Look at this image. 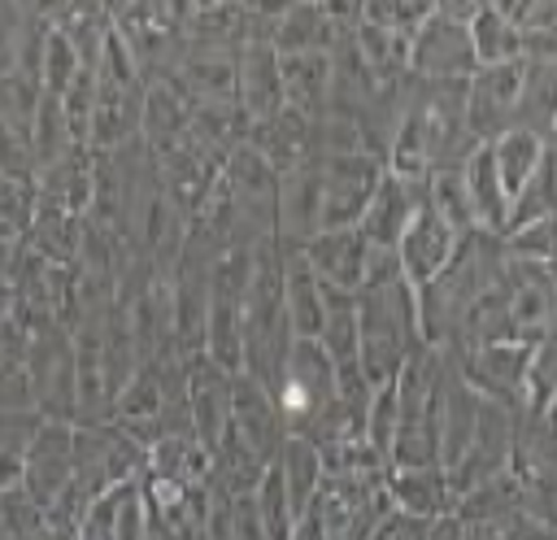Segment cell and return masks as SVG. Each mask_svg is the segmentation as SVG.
<instances>
[{
	"label": "cell",
	"mask_w": 557,
	"mask_h": 540,
	"mask_svg": "<svg viewBox=\"0 0 557 540\" xmlns=\"http://www.w3.org/2000/svg\"><path fill=\"white\" fill-rule=\"evenodd\" d=\"M287 540H326V527H322V518H318V510H313V505L296 518V527H292V536H287Z\"/></svg>",
	"instance_id": "49"
},
{
	"label": "cell",
	"mask_w": 557,
	"mask_h": 540,
	"mask_svg": "<svg viewBox=\"0 0 557 540\" xmlns=\"http://www.w3.org/2000/svg\"><path fill=\"white\" fill-rule=\"evenodd\" d=\"M548 213H557V152L553 148L540 157V165L531 170V179L513 192V200H509V226L505 231L527 226V222L548 218Z\"/></svg>",
	"instance_id": "38"
},
{
	"label": "cell",
	"mask_w": 557,
	"mask_h": 540,
	"mask_svg": "<svg viewBox=\"0 0 557 540\" xmlns=\"http://www.w3.org/2000/svg\"><path fill=\"white\" fill-rule=\"evenodd\" d=\"M278 470H283V483H287V496H292V510L296 518L309 510V501L318 496L326 470H322V453L305 440V435H287L283 440V453H278Z\"/></svg>",
	"instance_id": "33"
},
{
	"label": "cell",
	"mask_w": 557,
	"mask_h": 540,
	"mask_svg": "<svg viewBox=\"0 0 557 540\" xmlns=\"http://www.w3.org/2000/svg\"><path fill=\"white\" fill-rule=\"evenodd\" d=\"M487 148H492V161H496V170H500V183H505L509 200H513V192L531 179V170L540 165V157L548 152V144H544L540 135L522 131V126H509V131L496 135Z\"/></svg>",
	"instance_id": "37"
},
{
	"label": "cell",
	"mask_w": 557,
	"mask_h": 540,
	"mask_svg": "<svg viewBox=\"0 0 557 540\" xmlns=\"http://www.w3.org/2000/svg\"><path fill=\"white\" fill-rule=\"evenodd\" d=\"M231 405H235V375L218 366L209 353L187 357V414L196 440L213 453L231 431Z\"/></svg>",
	"instance_id": "13"
},
{
	"label": "cell",
	"mask_w": 557,
	"mask_h": 540,
	"mask_svg": "<svg viewBox=\"0 0 557 540\" xmlns=\"http://www.w3.org/2000/svg\"><path fill=\"white\" fill-rule=\"evenodd\" d=\"M235 100L252 122L283 109V78H278V52L270 39H248L235 61Z\"/></svg>",
	"instance_id": "23"
},
{
	"label": "cell",
	"mask_w": 557,
	"mask_h": 540,
	"mask_svg": "<svg viewBox=\"0 0 557 540\" xmlns=\"http://www.w3.org/2000/svg\"><path fill=\"white\" fill-rule=\"evenodd\" d=\"M557 396V318L553 327L527 348V375H522V414H548Z\"/></svg>",
	"instance_id": "35"
},
{
	"label": "cell",
	"mask_w": 557,
	"mask_h": 540,
	"mask_svg": "<svg viewBox=\"0 0 557 540\" xmlns=\"http://www.w3.org/2000/svg\"><path fill=\"white\" fill-rule=\"evenodd\" d=\"M505 248L522 261H540V266H553L557 261V213L548 218H535L527 226H513L505 231Z\"/></svg>",
	"instance_id": "43"
},
{
	"label": "cell",
	"mask_w": 557,
	"mask_h": 540,
	"mask_svg": "<svg viewBox=\"0 0 557 540\" xmlns=\"http://www.w3.org/2000/svg\"><path fill=\"white\" fill-rule=\"evenodd\" d=\"M466 235H457L426 200L418 205V213L409 218V226H405V235L396 240V257H400V274L413 283V287H422V283H431L448 261H453V253H457V244H461Z\"/></svg>",
	"instance_id": "18"
},
{
	"label": "cell",
	"mask_w": 557,
	"mask_h": 540,
	"mask_svg": "<svg viewBox=\"0 0 557 540\" xmlns=\"http://www.w3.org/2000/svg\"><path fill=\"white\" fill-rule=\"evenodd\" d=\"M466 122V78H409V100L387 148V170L426 179L431 170L461 165L474 152Z\"/></svg>",
	"instance_id": "1"
},
{
	"label": "cell",
	"mask_w": 557,
	"mask_h": 540,
	"mask_svg": "<svg viewBox=\"0 0 557 540\" xmlns=\"http://www.w3.org/2000/svg\"><path fill=\"white\" fill-rule=\"evenodd\" d=\"M479 70L474 39L466 22L453 17H422L409 30V74L413 78H470Z\"/></svg>",
	"instance_id": "12"
},
{
	"label": "cell",
	"mask_w": 557,
	"mask_h": 540,
	"mask_svg": "<svg viewBox=\"0 0 557 540\" xmlns=\"http://www.w3.org/2000/svg\"><path fill=\"white\" fill-rule=\"evenodd\" d=\"M278 78H283V105L318 118L331 100L335 57L331 52H278Z\"/></svg>",
	"instance_id": "27"
},
{
	"label": "cell",
	"mask_w": 557,
	"mask_h": 540,
	"mask_svg": "<svg viewBox=\"0 0 557 540\" xmlns=\"http://www.w3.org/2000/svg\"><path fill=\"white\" fill-rule=\"evenodd\" d=\"M218 4H235V0H196V9H218Z\"/></svg>",
	"instance_id": "52"
},
{
	"label": "cell",
	"mask_w": 557,
	"mask_h": 540,
	"mask_svg": "<svg viewBox=\"0 0 557 540\" xmlns=\"http://www.w3.org/2000/svg\"><path fill=\"white\" fill-rule=\"evenodd\" d=\"M74 131H70V118H65V100L52 96V91H39L35 100V118H30V152H35V170L65 157L74 148Z\"/></svg>",
	"instance_id": "36"
},
{
	"label": "cell",
	"mask_w": 557,
	"mask_h": 540,
	"mask_svg": "<svg viewBox=\"0 0 557 540\" xmlns=\"http://www.w3.org/2000/svg\"><path fill=\"white\" fill-rule=\"evenodd\" d=\"M483 4H487V0H435V13H440V17H453V22H466V26H470V22H474V13H479Z\"/></svg>",
	"instance_id": "48"
},
{
	"label": "cell",
	"mask_w": 557,
	"mask_h": 540,
	"mask_svg": "<svg viewBox=\"0 0 557 540\" xmlns=\"http://www.w3.org/2000/svg\"><path fill=\"white\" fill-rule=\"evenodd\" d=\"M74 479V422H57V418H44V427L35 431V444L26 453V466H22V492L35 501V505H52Z\"/></svg>",
	"instance_id": "14"
},
{
	"label": "cell",
	"mask_w": 557,
	"mask_h": 540,
	"mask_svg": "<svg viewBox=\"0 0 557 540\" xmlns=\"http://www.w3.org/2000/svg\"><path fill=\"white\" fill-rule=\"evenodd\" d=\"M553 409H557V396H553ZM553 409H548V414H553Z\"/></svg>",
	"instance_id": "55"
},
{
	"label": "cell",
	"mask_w": 557,
	"mask_h": 540,
	"mask_svg": "<svg viewBox=\"0 0 557 540\" xmlns=\"http://www.w3.org/2000/svg\"><path fill=\"white\" fill-rule=\"evenodd\" d=\"M344 35L348 30H339L318 0H296L274 22L270 44H274V52H331Z\"/></svg>",
	"instance_id": "30"
},
{
	"label": "cell",
	"mask_w": 557,
	"mask_h": 540,
	"mask_svg": "<svg viewBox=\"0 0 557 540\" xmlns=\"http://www.w3.org/2000/svg\"><path fill=\"white\" fill-rule=\"evenodd\" d=\"M231 435L239 444H248L265 466L278 462L283 440H287V422L278 414V401L265 383H257L252 375H235V405H231Z\"/></svg>",
	"instance_id": "16"
},
{
	"label": "cell",
	"mask_w": 557,
	"mask_h": 540,
	"mask_svg": "<svg viewBox=\"0 0 557 540\" xmlns=\"http://www.w3.org/2000/svg\"><path fill=\"white\" fill-rule=\"evenodd\" d=\"M487 4H492V9H500L518 30H527V26H531V22H535L553 0H487Z\"/></svg>",
	"instance_id": "46"
},
{
	"label": "cell",
	"mask_w": 557,
	"mask_h": 540,
	"mask_svg": "<svg viewBox=\"0 0 557 540\" xmlns=\"http://www.w3.org/2000/svg\"><path fill=\"white\" fill-rule=\"evenodd\" d=\"M513 435H518V409L505 405V401H487L479 405V418H474V435L461 453V462L448 470V483L453 492H470L479 483H487L492 475L509 470V457H513Z\"/></svg>",
	"instance_id": "9"
},
{
	"label": "cell",
	"mask_w": 557,
	"mask_h": 540,
	"mask_svg": "<svg viewBox=\"0 0 557 540\" xmlns=\"http://www.w3.org/2000/svg\"><path fill=\"white\" fill-rule=\"evenodd\" d=\"M83 231H87V213H74L70 205H57V200H39L35 196L26 244L39 257L61 261V266H74L78 261V248H83Z\"/></svg>",
	"instance_id": "28"
},
{
	"label": "cell",
	"mask_w": 557,
	"mask_h": 540,
	"mask_svg": "<svg viewBox=\"0 0 557 540\" xmlns=\"http://www.w3.org/2000/svg\"><path fill=\"white\" fill-rule=\"evenodd\" d=\"M557 122V61L544 57H527L522 61V91H518V118L513 126L540 135L548 144Z\"/></svg>",
	"instance_id": "31"
},
{
	"label": "cell",
	"mask_w": 557,
	"mask_h": 540,
	"mask_svg": "<svg viewBox=\"0 0 557 540\" xmlns=\"http://www.w3.org/2000/svg\"><path fill=\"white\" fill-rule=\"evenodd\" d=\"M383 479H352V475L322 479V488L309 505L318 510L326 540H370L374 536V527L392 514V496H387Z\"/></svg>",
	"instance_id": "7"
},
{
	"label": "cell",
	"mask_w": 557,
	"mask_h": 540,
	"mask_svg": "<svg viewBox=\"0 0 557 540\" xmlns=\"http://www.w3.org/2000/svg\"><path fill=\"white\" fill-rule=\"evenodd\" d=\"M357 296V340H361V370L370 388L396 379L405 361L426 348L422 327H418V287L396 274L383 283H366L352 292Z\"/></svg>",
	"instance_id": "2"
},
{
	"label": "cell",
	"mask_w": 557,
	"mask_h": 540,
	"mask_svg": "<svg viewBox=\"0 0 557 540\" xmlns=\"http://www.w3.org/2000/svg\"><path fill=\"white\" fill-rule=\"evenodd\" d=\"M322 231V187H318V157L278 174V213H274V244L305 248Z\"/></svg>",
	"instance_id": "19"
},
{
	"label": "cell",
	"mask_w": 557,
	"mask_h": 540,
	"mask_svg": "<svg viewBox=\"0 0 557 540\" xmlns=\"http://www.w3.org/2000/svg\"><path fill=\"white\" fill-rule=\"evenodd\" d=\"M191 135V100L170 78H148L144 105H139V139L152 157L178 148Z\"/></svg>",
	"instance_id": "21"
},
{
	"label": "cell",
	"mask_w": 557,
	"mask_h": 540,
	"mask_svg": "<svg viewBox=\"0 0 557 540\" xmlns=\"http://www.w3.org/2000/svg\"><path fill=\"white\" fill-rule=\"evenodd\" d=\"M257 510H261V523H265V536L270 540H287L292 527H296V510H292V496H287V483H283V470L278 462L265 466L261 483H257Z\"/></svg>",
	"instance_id": "42"
},
{
	"label": "cell",
	"mask_w": 557,
	"mask_h": 540,
	"mask_svg": "<svg viewBox=\"0 0 557 540\" xmlns=\"http://www.w3.org/2000/svg\"><path fill=\"white\" fill-rule=\"evenodd\" d=\"M366 440L392 462V440H396V379L379 383L366 409Z\"/></svg>",
	"instance_id": "44"
},
{
	"label": "cell",
	"mask_w": 557,
	"mask_h": 540,
	"mask_svg": "<svg viewBox=\"0 0 557 540\" xmlns=\"http://www.w3.org/2000/svg\"><path fill=\"white\" fill-rule=\"evenodd\" d=\"M248 144H252L278 174H287V170L313 161V118L300 113V109H292V105H283L278 113L252 122Z\"/></svg>",
	"instance_id": "25"
},
{
	"label": "cell",
	"mask_w": 557,
	"mask_h": 540,
	"mask_svg": "<svg viewBox=\"0 0 557 540\" xmlns=\"http://www.w3.org/2000/svg\"><path fill=\"white\" fill-rule=\"evenodd\" d=\"M144 470H148V449L135 444L122 427L113 422L74 427V483L87 501H96L113 483L139 479Z\"/></svg>",
	"instance_id": "5"
},
{
	"label": "cell",
	"mask_w": 557,
	"mask_h": 540,
	"mask_svg": "<svg viewBox=\"0 0 557 540\" xmlns=\"http://www.w3.org/2000/svg\"><path fill=\"white\" fill-rule=\"evenodd\" d=\"M387 174V161L374 152H339L318 157V187H322V231L357 226L366 205L374 200L379 183Z\"/></svg>",
	"instance_id": "8"
},
{
	"label": "cell",
	"mask_w": 557,
	"mask_h": 540,
	"mask_svg": "<svg viewBox=\"0 0 557 540\" xmlns=\"http://www.w3.org/2000/svg\"><path fill=\"white\" fill-rule=\"evenodd\" d=\"M426 205L457 231V235H470L479 231L474 222V209H470V192H466V174L461 165H444V170H431L426 174Z\"/></svg>",
	"instance_id": "39"
},
{
	"label": "cell",
	"mask_w": 557,
	"mask_h": 540,
	"mask_svg": "<svg viewBox=\"0 0 557 540\" xmlns=\"http://www.w3.org/2000/svg\"><path fill=\"white\" fill-rule=\"evenodd\" d=\"M274 401L278 414L287 422V435H305L335 401H339V383H335V366L322 353L318 340H292L287 361L274 379Z\"/></svg>",
	"instance_id": "4"
},
{
	"label": "cell",
	"mask_w": 557,
	"mask_h": 540,
	"mask_svg": "<svg viewBox=\"0 0 557 540\" xmlns=\"http://www.w3.org/2000/svg\"><path fill=\"white\" fill-rule=\"evenodd\" d=\"M527 348L531 344H474V348H444L457 370L474 383L479 396L505 401L522 409V375H527Z\"/></svg>",
	"instance_id": "15"
},
{
	"label": "cell",
	"mask_w": 557,
	"mask_h": 540,
	"mask_svg": "<svg viewBox=\"0 0 557 540\" xmlns=\"http://www.w3.org/2000/svg\"><path fill=\"white\" fill-rule=\"evenodd\" d=\"M283 257V305L296 340H318L326 318V283L313 274L305 248H278Z\"/></svg>",
	"instance_id": "26"
},
{
	"label": "cell",
	"mask_w": 557,
	"mask_h": 540,
	"mask_svg": "<svg viewBox=\"0 0 557 540\" xmlns=\"http://www.w3.org/2000/svg\"><path fill=\"white\" fill-rule=\"evenodd\" d=\"M522 61H500V65H479L466 78V122L474 144H492L505 135L518 118V91H522Z\"/></svg>",
	"instance_id": "11"
},
{
	"label": "cell",
	"mask_w": 557,
	"mask_h": 540,
	"mask_svg": "<svg viewBox=\"0 0 557 540\" xmlns=\"http://www.w3.org/2000/svg\"><path fill=\"white\" fill-rule=\"evenodd\" d=\"M440 348H418L396 375V440L392 466H440Z\"/></svg>",
	"instance_id": "3"
},
{
	"label": "cell",
	"mask_w": 557,
	"mask_h": 540,
	"mask_svg": "<svg viewBox=\"0 0 557 540\" xmlns=\"http://www.w3.org/2000/svg\"><path fill=\"white\" fill-rule=\"evenodd\" d=\"M426 531H431V518H413V514L392 510V514L374 527L370 540H426Z\"/></svg>",
	"instance_id": "45"
},
{
	"label": "cell",
	"mask_w": 557,
	"mask_h": 540,
	"mask_svg": "<svg viewBox=\"0 0 557 540\" xmlns=\"http://www.w3.org/2000/svg\"><path fill=\"white\" fill-rule=\"evenodd\" d=\"M470 39H474V57L479 65H500V61H518L522 57V30L492 4H483L470 22Z\"/></svg>",
	"instance_id": "40"
},
{
	"label": "cell",
	"mask_w": 557,
	"mask_h": 540,
	"mask_svg": "<svg viewBox=\"0 0 557 540\" xmlns=\"http://www.w3.org/2000/svg\"><path fill=\"white\" fill-rule=\"evenodd\" d=\"M191 135H196L209 152H218V157L226 161L231 148L248 144L252 118L244 113L239 100H200V105H191Z\"/></svg>",
	"instance_id": "32"
},
{
	"label": "cell",
	"mask_w": 557,
	"mask_h": 540,
	"mask_svg": "<svg viewBox=\"0 0 557 540\" xmlns=\"http://www.w3.org/2000/svg\"><path fill=\"white\" fill-rule=\"evenodd\" d=\"M305 257L313 266V274L326 287L339 292H357L366 283V261H370V240L357 226H339V231H318L305 244Z\"/></svg>",
	"instance_id": "22"
},
{
	"label": "cell",
	"mask_w": 557,
	"mask_h": 540,
	"mask_svg": "<svg viewBox=\"0 0 557 540\" xmlns=\"http://www.w3.org/2000/svg\"><path fill=\"white\" fill-rule=\"evenodd\" d=\"M461 174H466V192H470V209H474L479 231L505 235V226H509V192H505V183H500V170H496V161H492V148L479 144V148L461 161Z\"/></svg>",
	"instance_id": "29"
},
{
	"label": "cell",
	"mask_w": 557,
	"mask_h": 540,
	"mask_svg": "<svg viewBox=\"0 0 557 540\" xmlns=\"http://www.w3.org/2000/svg\"><path fill=\"white\" fill-rule=\"evenodd\" d=\"M170 9H174V17H178V22H187V17L196 13V0H170Z\"/></svg>",
	"instance_id": "50"
},
{
	"label": "cell",
	"mask_w": 557,
	"mask_h": 540,
	"mask_svg": "<svg viewBox=\"0 0 557 540\" xmlns=\"http://www.w3.org/2000/svg\"><path fill=\"white\" fill-rule=\"evenodd\" d=\"M426 200V179H405V174H383L374 200L366 205L357 231L374 244V248H396V240L405 235L409 218L418 213V205Z\"/></svg>",
	"instance_id": "20"
},
{
	"label": "cell",
	"mask_w": 557,
	"mask_h": 540,
	"mask_svg": "<svg viewBox=\"0 0 557 540\" xmlns=\"http://www.w3.org/2000/svg\"><path fill=\"white\" fill-rule=\"evenodd\" d=\"M126 4H135V0H100V9H104L109 17H117V13L126 9Z\"/></svg>",
	"instance_id": "51"
},
{
	"label": "cell",
	"mask_w": 557,
	"mask_h": 540,
	"mask_svg": "<svg viewBox=\"0 0 557 540\" xmlns=\"http://www.w3.org/2000/svg\"><path fill=\"white\" fill-rule=\"evenodd\" d=\"M548 418H553V431H557V409H553V414H548Z\"/></svg>",
	"instance_id": "54"
},
{
	"label": "cell",
	"mask_w": 557,
	"mask_h": 540,
	"mask_svg": "<svg viewBox=\"0 0 557 540\" xmlns=\"http://www.w3.org/2000/svg\"><path fill=\"white\" fill-rule=\"evenodd\" d=\"M431 13H435V0H396V26L400 30H413Z\"/></svg>",
	"instance_id": "47"
},
{
	"label": "cell",
	"mask_w": 557,
	"mask_h": 540,
	"mask_svg": "<svg viewBox=\"0 0 557 540\" xmlns=\"http://www.w3.org/2000/svg\"><path fill=\"white\" fill-rule=\"evenodd\" d=\"M44 427L39 409H0V492H13L22 483L26 453L35 444V431Z\"/></svg>",
	"instance_id": "34"
},
{
	"label": "cell",
	"mask_w": 557,
	"mask_h": 540,
	"mask_svg": "<svg viewBox=\"0 0 557 540\" xmlns=\"http://www.w3.org/2000/svg\"><path fill=\"white\" fill-rule=\"evenodd\" d=\"M157 161V183H161V192L191 218L196 209H200V200L213 192V183L222 179V157L218 152H209L196 135H187L178 148H170V152H161V157H152Z\"/></svg>",
	"instance_id": "17"
},
{
	"label": "cell",
	"mask_w": 557,
	"mask_h": 540,
	"mask_svg": "<svg viewBox=\"0 0 557 540\" xmlns=\"http://www.w3.org/2000/svg\"><path fill=\"white\" fill-rule=\"evenodd\" d=\"M30 405L44 418L74 422V340L57 318L30 322Z\"/></svg>",
	"instance_id": "6"
},
{
	"label": "cell",
	"mask_w": 557,
	"mask_h": 540,
	"mask_svg": "<svg viewBox=\"0 0 557 540\" xmlns=\"http://www.w3.org/2000/svg\"><path fill=\"white\" fill-rule=\"evenodd\" d=\"M222 183L244 218V226L261 240H274V213H278V170L252 148L239 144L222 161Z\"/></svg>",
	"instance_id": "10"
},
{
	"label": "cell",
	"mask_w": 557,
	"mask_h": 540,
	"mask_svg": "<svg viewBox=\"0 0 557 540\" xmlns=\"http://www.w3.org/2000/svg\"><path fill=\"white\" fill-rule=\"evenodd\" d=\"M548 148L557 152V122H553V135H548Z\"/></svg>",
	"instance_id": "53"
},
{
	"label": "cell",
	"mask_w": 557,
	"mask_h": 540,
	"mask_svg": "<svg viewBox=\"0 0 557 540\" xmlns=\"http://www.w3.org/2000/svg\"><path fill=\"white\" fill-rule=\"evenodd\" d=\"M387 496L392 510L413 518H444L457 510V492L444 466H387Z\"/></svg>",
	"instance_id": "24"
},
{
	"label": "cell",
	"mask_w": 557,
	"mask_h": 540,
	"mask_svg": "<svg viewBox=\"0 0 557 540\" xmlns=\"http://www.w3.org/2000/svg\"><path fill=\"white\" fill-rule=\"evenodd\" d=\"M83 65H87V61H83V52L74 48V39H70L61 26L48 22V30H44V48H39V91L65 96Z\"/></svg>",
	"instance_id": "41"
}]
</instances>
